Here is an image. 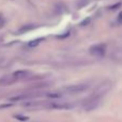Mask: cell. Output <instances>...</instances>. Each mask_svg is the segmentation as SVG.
<instances>
[{"mask_svg":"<svg viewBox=\"0 0 122 122\" xmlns=\"http://www.w3.org/2000/svg\"><path fill=\"white\" fill-rule=\"evenodd\" d=\"M117 20H118L119 24H122V11L118 14V17H117Z\"/></svg>","mask_w":122,"mask_h":122,"instance_id":"8","label":"cell"},{"mask_svg":"<svg viewBox=\"0 0 122 122\" xmlns=\"http://www.w3.org/2000/svg\"><path fill=\"white\" fill-rule=\"evenodd\" d=\"M88 23H90V18H87V19H85V20H84V23H81V25L84 26V25H86V24H88Z\"/></svg>","mask_w":122,"mask_h":122,"instance_id":"9","label":"cell"},{"mask_svg":"<svg viewBox=\"0 0 122 122\" xmlns=\"http://www.w3.org/2000/svg\"><path fill=\"white\" fill-rule=\"evenodd\" d=\"M121 5V3H117L116 5H112V6H110L109 9H116V8H118V6H120Z\"/></svg>","mask_w":122,"mask_h":122,"instance_id":"10","label":"cell"},{"mask_svg":"<svg viewBox=\"0 0 122 122\" xmlns=\"http://www.w3.org/2000/svg\"><path fill=\"white\" fill-rule=\"evenodd\" d=\"M88 84H85V82H81V84H76V85H71V86H67L64 88V91L66 93H70V94H76V93H80L86 91L87 89L89 88Z\"/></svg>","mask_w":122,"mask_h":122,"instance_id":"3","label":"cell"},{"mask_svg":"<svg viewBox=\"0 0 122 122\" xmlns=\"http://www.w3.org/2000/svg\"><path fill=\"white\" fill-rule=\"evenodd\" d=\"M89 54L91 56H93V57H99V58L104 57L106 54V45L105 44L92 45L89 48Z\"/></svg>","mask_w":122,"mask_h":122,"instance_id":"4","label":"cell"},{"mask_svg":"<svg viewBox=\"0 0 122 122\" xmlns=\"http://www.w3.org/2000/svg\"><path fill=\"white\" fill-rule=\"evenodd\" d=\"M101 100L100 97H90L88 99V101L84 104V108L87 112H90V110L95 109L97 107H99L100 104H101Z\"/></svg>","mask_w":122,"mask_h":122,"instance_id":"5","label":"cell"},{"mask_svg":"<svg viewBox=\"0 0 122 122\" xmlns=\"http://www.w3.org/2000/svg\"><path fill=\"white\" fill-rule=\"evenodd\" d=\"M89 2H90V0H77V2H76V8L81 9V8H84V6H86Z\"/></svg>","mask_w":122,"mask_h":122,"instance_id":"6","label":"cell"},{"mask_svg":"<svg viewBox=\"0 0 122 122\" xmlns=\"http://www.w3.org/2000/svg\"><path fill=\"white\" fill-rule=\"evenodd\" d=\"M41 41H42V39H38V40L31 41V42L28 44V46H29V47H36V46H38V45L41 43Z\"/></svg>","mask_w":122,"mask_h":122,"instance_id":"7","label":"cell"},{"mask_svg":"<svg viewBox=\"0 0 122 122\" xmlns=\"http://www.w3.org/2000/svg\"><path fill=\"white\" fill-rule=\"evenodd\" d=\"M112 86V81H110V80H105V81H103L97 89H95V91L92 93V95H91V97H100V99H102V97H103L104 95H105L106 93L110 90Z\"/></svg>","mask_w":122,"mask_h":122,"instance_id":"2","label":"cell"},{"mask_svg":"<svg viewBox=\"0 0 122 122\" xmlns=\"http://www.w3.org/2000/svg\"><path fill=\"white\" fill-rule=\"evenodd\" d=\"M30 74L31 73H30L29 71H25V70L13 72V73L2 77L1 79H0V85H1V86H5V85L14 84V82H16V81H19V80H21V79H25V78L29 77Z\"/></svg>","mask_w":122,"mask_h":122,"instance_id":"1","label":"cell"}]
</instances>
